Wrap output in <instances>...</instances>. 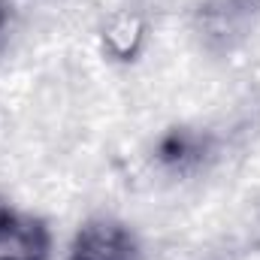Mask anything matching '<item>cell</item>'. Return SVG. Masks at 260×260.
Returning <instances> with one entry per match:
<instances>
[{
  "label": "cell",
  "mask_w": 260,
  "mask_h": 260,
  "mask_svg": "<svg viewBox=\"0 0 260 260\" xmlns=\"http://www.w3.org/2000/svg\"><path fill=\"white\" fill-rule=\"evenodd\" d=\"M245 12H251V9H260V0H236Z\"/></svg>",
  "instance_id": "obj_5"
},
{
  "label": "cell",
  "mask_w": 260,
  "mask_h": 260,
  "mask_svg": "<svg viewBox=\"0 0 260 260\" xmlns=\"http://www.w3.org/2000/svg\"><path fill=\"white\" fill-rule=\"evenodd\" d=\"M215 151V142L206 130L194 127H170L154 145V160L170 173H194Z\"/></svg>",
  "instance_id": "obj_3"
},
{
  "label": "cell",
  "mask_w": 260,
  "mask_h": 260,
  "mask_svg": "<svg viewBox=\"0 0 260 260\" xmlns=\"http://www.w3.org/2000/svg\"><path fill=\"white\" fill-rule=\"evenodd\" d=\"M145 37H148V24L139 12H130L121 9L115 12L103 30H100V43H103V52L118 61V64H130L142 55V46H145Z\"/></svg>",
  "instance_id": "obj_4"
},
{
  "label": "cell",
  "mask_w": 260,
  "mask_h": 260,
  "mask_svg": "<svg viewBox=\"0 0 260 260\" xmlns=\"http://www.w3.org/2000/svg\"><path fill=\"white\" fill-rule=\"evenodd\" d=\"M3 24H6V0H0V34H3Z\"/></svg>",
  "instance_id": "obj_6"
},
{
  "label": "cell",
  "mask_w": 260,
  "mask_h": 260,
  "mask_svg": "<svg viewBox=\"0 0 260 260\" xmlns=\"http://www.w3.org/2000/svg\"><path fill=\"white\" fill-rule=\"evenodd\" d=\"M67 260H142V245L124 221L97 215L76 230Z\"/></svg>",
  "instance_id": "obj_1"
},
{
  "label": "cell",
  "mask_w": 260,
  "mask_h": 260,
  "mask_svg": "<svg viewBox=\"0 0 260 260\" xmlns=\"http://www.w3.org/2000/svg\"><path fill=\"white\" fill-rule=\"evenodd\" d=\"M49 224L0 200V260H49Z\"/></svg>",
  "instance_id": "obj_2"
}]
</instances>
